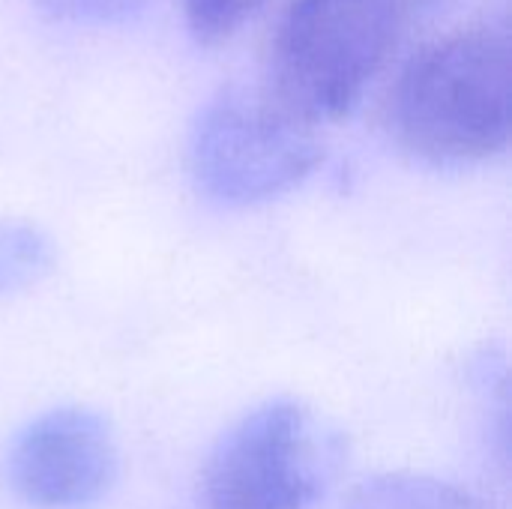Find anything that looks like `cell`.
<instances>
[{"mask_svg": "<svg viewBox=\"0 0 512 509\" xmlns=\"http://www.w3.org/2000/svg\"><path fill=\"white\" fill-rule=\"evenodd\" d=\"M267 0H183V15L192 36L204 45L237 33Z\"/></svg>", "mask_w": 512, "mask_h": 509, "instance_id": "ba28073f", "label": "cell"}, {"mask_svg": "<svg viewBox=\"0 0 512 509\" xmlns=\"http://www.w3.org/2000/svg\"><path fill=\"white\" fill-rule=\"evenodd\" d=\"M120 453L102 414L63 405L30 420L3 456V480L18 501L36 509L96 504L117 480Z\"/></svg>", "mask_w": 512, "mask_h": 509, "instance_id": "5b68a950", "label": "cell"}, {"mask_svg": "<svg viewBox=\"0 0 512 509\" xmlns=\"http://www.w3.org/2000/svg\"><path fill=\"white\" fill-rule=\"evenodd\" d=\"M510 33L483 24L453 33L399 72L384 123L414 159L438 168L477 165L510 141Z\"/></svg>", "mask_w": 512, "mask_h": 509, "instance_id": "7a4b0ae2", "label": "cell"}, {"mask_svg": "<svg viewBox=\"0 0 512 509\" xmlns=\"http://www.w3.org/2000/svg\"><path fill=\"white\" fill-rule=\"evenodd\" d=\"M336 432L297 399L246 411L213 447L201 474L204 509H309L336 477Z\"/></svg>", "mask_w": 512, "mask_h": 509, "instance_id": "3957f363", "label": "cell"}, {"mask_svg": "<svg viewBox=\"0 0 512 509\" xmlns=\"http://www.w3.org/2000/svg\"><path fill=\"white\" fill-rule=\"evenodd\" d=\"M450 0H291L273 27L261 96L315 129L345 117L399 39Z\"/></svg>", "mask_w": 512, "mask_h": 509, "instance_id": "6da1fadb", "label": "cell"}, {"mask_svg": "<svg viewBox=\"0 0 512 509\" xmlns=\"http://www.w3.org/2000/svg\"><path fill=\"white\" fill-rule=\"evenodd\" d=\"M54 18L75 24H111L135 15L147 0H33Z\"/></svg>", "mask_w": 512, "mask_h": 509, "instance_id": "9c48e42d", "label": "cell"}, {"mask_svg": "<svg viewBox=\"0 0 512 509\" xmlns=\"http://www.w3.org/2000/svg\"><path fill=\"white\" fill-rule=\"evenodd\" d=\"M315 129L276 111L261 93L222 90L189 132V174L222 207H258L297 189L321 165Z\"/></svg>", "mask_w": 512, "mask_h": 509, "instance_id": "277c9868", "label": "cell"}, {"mask_svg": "<svg viewBox=\"0 0 512 509\" xmlns=\"http://www.w3.org/2000/svg\"><path fill=\"white\" fill-rule=\"evenodd\" d=\"M54 270L51 237L24 219H0V300L36 288Z\"/></svg>", "mask_w": 512, "mask_h": 509, "instance_id": "52a82bcc", "label": "cell"}, {"mask_svg": "<svg viewBox=\"0 0 512 509\" xmlns=\"http://www.w3.org/2000/svg\"><path fill=\"white\" fill-rule=\"evenodd\" d=\"M345 509H492L480 495L429 474L393 471L360 483Z\"/></svg>", "mask_w": 512, "mask_h": 509, "instance_id": "8992f818", "label": "cell"}]
</instances>
